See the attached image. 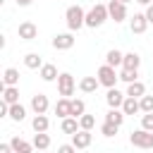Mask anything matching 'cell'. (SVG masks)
Wrapping results in <instances>:
<instances>
[{"label": "cell", "instance_id": "cell-1", "mask_svg": "<svg viewBox=\"0 0 153 153\" xmlns=\"http://www.w3.org/2000/svg\"><path fill=\"white\" fill-rule=\"evenodd\" d=\"M65 19H67V29H69V31H79L81 26H86V12H84V7H79V5L67 7Z\"/></svg>", "mask_w": 153, "mask_h": 153}, {"label": "cell", "instance_id": "cell-2", "mask_svg": "<svg viewBox=\"0 0 153 153\" xmlns=\"http://www.w3.org/2000/svg\"><path fill=\"white\" fill-rule=\"evenodd\" d=\"M108 17H110V14H108V5H93V7L86 12V26L98 29V26H103V22H105Z\"/></svg>", "mask_w": 153, "mask_h": 153}, {"label": "cell", "instance_id": "cell-3", "mask_svg": "<svg viewBox=\"0 0 153 153\" xmlns=\"http://www.w3.org/2000/svg\"><path fill=\"white\" fill-rule=\"evenodd\" d=\"M96 76H98L100 86H105V88H112V86L117 84V79H120V74H117V72H115V67H110V65H103V67H98Z\"/></svg>", "mask_w": 153, "mask_h": 153}, {"label": "cell", "instance_id": "cell-4", "mask_svg": "<svg viewBox=\"0 0 153 153\" xmlns=\"http://www.w3.org/2000/svg\"><path fill=\"white\" fill-rule=\"evenodd\" d=\"M129 141H131L136 148H153V131L136 129V131L129 134Z\"/></svg>", "mask_w": 153, "mask_h": 153}, {"label": "cell", "instance_id": "cell-5", "mask_svg": "<svg viewBox=\"0 0 153 153\" xmlns=\"http://www.w3.org/2000/svg\"><path fill=\"white\" fill-rule=\"evenodd\" d=\"M74 76L69 74V72H62L60 76H57V91H60V96L62 98H69L72 93H74Z\"/></svg>", "mask_w": 153, "mask_h": 153}, {"label": "cell", "instance_id": "cell-6", "mask_svg": "<svg viewBox=\"0 0 153 153\" xmlns=\"http://www.w3.org/2000/svg\"><path fill=\"white\" fill-rule=\"evenodd\" d=\"M108 14H110V19H115V22H124V19H127V5L120 2V0H110V2H108Z\"/></svg>", "mask_w": 153, "mask_h": 153}, {"label": "cell", "instance_id": "cell-7", "mask_svg": "<svg viewBox=\"0 0 153 153\" xmlns=\"http://www.w3.org/2000/svg\"><path fill=\"white\" fill-rule=\"evenodd\" d=\"M72 45H74L72 31H67V33H55V36H53V48H55V50H69Z\"/></svg>", "mask_w": 153, "mask_h": 153}, {"label": "cell", "instance_id": "cell-8", "mask_svg": "<svg viewBox=\"0 0 153 153\" xmlns=\"http://www.w3.org/2000/svg\"><path fill=\"white\" fill-rule=\"evenodd\" d=\"M38 36V26L33 22H22L19 24V38L22 41H33Z\"/></svg>", "mask_w": 153, "mask_h": 153}, {"label": "cell", "instance_id": "cell-9", "mask_svg": "<svg viewBox=\"0 0 153 153\" xmlns=\"http://www.w3.org/2000/svg\"><path fill=\"white\" fill-rule=\"evenodd\" d=\"M124 98H127V93L117 91L115 86H112V88H108V93H105V100H108V105H110V108H122Z\"/></svg>", "mask_w": 153, "mask_h": 153}, {"label": "cell", "instance_id": "cell-10", "mask_svg": "<svg viewBox=\"0 0 153 153\" xmlns=\"http://www.w3.org/2000/svg\"><path fill=\"white\" fill-rule=\"evenodd\" d=\"M48 96H43V93H36L33 98H31V108H33V112L36 115H45L48 112Z\"/></svg>", "mask_w": 153, "mask_h": 153}, {"label": "cell", "instance_id": "cell-11", "mask_svg": "<svg viewBox=\"0 0 153 153\" xmlns=\"http://www.w3.org/2000/svg\"><path fill=\"white\" fill-rule=\"evenodd\" d=\"M72 143L76 148H88L91 146V131L88 129H79L76 134H72Z\"/></svg>", "mask_w": 153, "mask_h": 153}, {"label": "cell", "instance_id": "cell-12", "mask_svg": "<svg viewBox=\"0 0 153 153\" xmlns=\"http://www.w3.org/2000/svg\"><path fill=\"white\" fill-rule=\"evenodd\" d=\"M38 76H41L43 81H55L60 74H57V67H55V65H50V62H43V67L38 69Z\"/></svg>", "mask_w": 153, "mask_h": 153}, {"label": "cell", "instance_id": "cell-13", "mask_svg": "<svg viewBox=\"0 0 153 153\" xmlns=\"http://www.w3.org/2000/svg\"><path fill=\"white\" fill-rule=\"evenodd\" d=\"M55 115L57 117H72V100L69 98H60L57 103H55Z\"/></svg>", "mask_w": 153, "mask_h": 153}, {"label": "cell", "instance_id": "cell-14", "mask_svg": "<svg viewBox=\"0 0 153 153\" xmlns=\"http://www.w3.org/2000/svg\"><path fill=\"white\" fill-rule=\"evenodd\" d=\"M146 29H148L146 14H134V17H131V33H143Z\"/></svg>", "mask_w": 153, "mask_h": 153}, {"label": "cell", "instance_id": "cell-15", "mask_svg": "<svg viewBox=\"0 0 153 153\" xmlns=\"http://www.w3.org/2000/svg\"><path fill=\"white\" fill-rule=\"evenodd\" d=\"M122 112H124V115H136V112H141L139 98H131V96H127V98H124V103H122Z\"/></svg>", "mask_w": 153, "mask_h": 153}, {"label": "cell", "instance_id": "cell-16", "mask_svg": "<svg viewBox=\"0 0 153 153\" xmlns=\"http://www.w3.org/2000/svg\"><path fill=\"white\" fill-rule=\"evenodd\" d=\"M12 148H14V153H31L36 146L33 143H29V141H24V139H19V136H12Z\"/></svg>", "mask_w": 153, "mask_h": 153}, {"label": "cell", "instance_id": "cell-17", "mask_svg": "<svg viewBox=\"0 0 153 153\" xmlns=\"http://www.w3.org/2000/svg\"><path fill=\"white\" fill-rule=\"evenodd\" d=\"M98 86H100L98 76H84V79L79 81V88H81L84 93H93V91H96Z\"/></svg>", "mask_w": 153, "mask_h": 153}, {"label": "cell", "instance_id": "cell-18", "mask_svg": "<svg viewBox=\"0 0 153 153\" xmlns=\"http://www.w3.org/2000/svg\"><path fill=\"white\" fill-rule=\"evenodd\" d=\"M2 100L10 103V105L19 103V88L17 86H2Z\"/></svg>", "mask_w": 153, "mask_h": 153}, {"label": "cell", "instance_id": "cell-19", "mask_svg": "<svg viewBox=\"0 0 153 153\" xmlns=\"http://www.w3.org/2000/svg\"><path fill=\"white\" fill-rule=\"evenodd\" d=\"M60 129L65 131V134H76L81 127H79V117H65L62 120V124H60Z\"/></svg>", "mask_w": 153, "mask_h": 153}, {"label": "cell", "instance_id": "cell-20", "mask_svg": "<svg viewBox=\"0 0 153 153\" xmlns=\"http://www.w3.org/2000/svg\"><path fill=\"white\" fill-rule=\"evenodd\" d=\"M2 84H5V86H17V84H19V72H17L14 67H7V69L2 72Z\"/></svg>", "mask_w": 153, "mask_h": 153}, {"label": "cell", "instance_id": "cell-21", "mask_svg": "<svg viewBox=\"0 0 153 153\" xmlns=\"http://www.w3.org/2000/svg\"><path fill=\"white\" fill-rule=\"evenodd\" d=\"M127 96L141 98V96H146V86H143L141 81H131V84H127Z\"/></svg>", "mask_w": 153, "mask_h": 153}, {"label": "cell", "instance_id": "cell-22", "mask_svg": "<svg viewBox=\"0 0 153 153\" xmlns=\"http://www.w3.org/2000/svg\"><path fill=\"white\" fill-rule=\"evenodd\" d=\"M124 62V55L120 53V50H108V55H105V65H110V67H120Z\"/></svg>", "mask_w": 153, "mask_h": 153}, {"label": "cell", "instance_id": "cell-23", "mask_svg": "<svg viewBox=\"0 0 153 153\" xmlns=\"http://www.w3.org/2000/svg\"><path fill=\"white\" fill-rule=\"evenodd\" d=\"M105 122H112V124H120V127H122V122H124V112H122L120 108H110L108 115H105Z\"/></svg>", "mask_w": 153, "mask_h": 153}, {"label": "cell", "instance_id": "cell-24", "mask_svg": "<svg viewBox=\"0 0 153 153\" xmlns=\"http://www.w3.org/2000/svg\"><path fill=\"white\" fill-rule=\"evenodd\" d=\"M33 146H36L38 151H48V146H50V136H48L45 131H36V136H33Z\"/></svg>", "mask_w": 153, "mask_h": 153}, {"label": "cell", "instance_id": "cell-25", "mask_svg": "<svg viewBox=\"0 0 153 153\" xmlns=\"http://www.w3.org/2000/svg\"><path fill=\"white\" fill-rule=\"evenodd\" d=\"M139 65H141V57L136 53H127L124 55V62H122L124 69H139Z\"/></svg>", "mask_w": 153, "mask_h": 153}, {"label": "cell", "instance_id": "cell-26", "mask_svg": "<svg viewBox=\"0 0 153 153\" xmlns=\"http://www.w3.org/2000/svg\"><path fill=\"white\" fill-rule=\"evenodd\" d=\"M24 65L29 69H41L43 67V60L38 57V53H29V55H24Z\"/></svg>", "mask_w": 153, "mask_h": 153}, {"label": "cell", "instance_id": "cell-27", "mask_svg": "<svg viewBox=\"0 0 153 153\" xmlns=\"http://www.w3.org/2000/svg\"><path fill=\"white\" fill-rule=\"evenodd\" d=\"M7 117H12L14 122H22L24 117H26V110H24V105L22 103H14V105H10V115Z\"/></svg>", "mask_w": 153, "mask_h": 153}, {"label": "cell", "instance_id": "cell-28", "mask_svg": "<svg viewBox=\"0 0 153 153\" xmlns=\"http://www.w3.org/2000/svg\"><path fill=\"white\" fill-rule=\"evenodd\" d=\"M31 127H33V131H48L50 120H48L45 115H36V117H33V122H31Z\"/></svg>", "mask_w": 153, "mask_h": 153}, {"label": "cell", "instance_id": "cell-29", "mask_svg": "<svg viewBox=\"0 0 153 153\" xmlns=\"http://www.w3.org/2000/svg\"><path fill=\"white\" fill-rule=\"evenodd\" d=\"M120 81H124V84L139 81V69H124V67H122V72H120Z\"/></svg>", "mask_w": 153, "mask_h": 153}, {"label": "cell", "instance_id": "cell-30", "mask_svg": "<svg viewBox=\"0 0 153 153\" xmlns=\"http://www.w3.org/2000/svg\"><path fill=\"white\" fill-rule=\"evenodd\" d=\"M81 115H86V105L81 98H74L72 100V117H81Z\"/></svg>", "mask_w": 153, "mask_h": 153}, {"label": "cell", "instance_id": "cell-31", "mask_svg": "<svg viewBox=\"0 0 153 153\" xmlns=\"http://www.w3.org/2000/svg\"><path fill=\"white\" fill-rule=\"evenodd\" d=\"M120 131V124H112V122H103L100 124V134L103 136H115Z\"/></svg>", "mask_w": 153, "mask_h": 153}, {"label": "cell", "instance_id": "cell-32", "mask_svg": "<svg viewBox=\"0 0 153 153\" xmlns=\"http://www.w3.org/2000/svg\"><path fill=\"white\" fill-rule=\"evenodd\" d=\"M79 127L91 131V129L96 127V117H93V115H81V117H79Z\"/></svg>", "mask_w": 153, "mask_h": 153}, {"label": "cell", "instance_id": "cell-33", "mask_svg": "<svg viewBox=\"0 0 153 153\" xmlns=\"http://www.w3.org/2000/svg\"><path fill=\"white\" fill-rule=\"evenodd\" d=\"M139 105H141V112H153V96H141Z\"/></svg>", "mask_w": 153, "mask_h": 153}, {"label": "cell", "instance_id": "cell-34", "mask_svg": "<svg viewBox=\"0 0 153 153\" xmlns=\"http://www.w3.org/2000/svg\"><path fill=\"white\" fill-rule=\"evenodd\" d=\"M141 129L153 131V112H143V117H141Z\"/></svg>", "mask_w": 153, "mask_h": 153}, {"label": "cell", "instance_id": "cell-35", "mask_svg": "<svg viewBox=\"0 0 153 153\" xmlns=\"http://www.w3.org/2000/svg\"><path fill=\"white\" fill-rule=\"evenodd\" d=\"M57 153H76V146L74 143H62V146H57Z\"/></svg>", "mask_w": 153, "mask_h": 153}, {"label": "cell", "instance_id": "cell-36", "mask_svg": "<svg viewBox=\"0 0 153 153\" xmlns=\"http://www.w3.org/2000/svg\"><path fill=\"white\" fill-rule=\"evenodd\" d=\"M146 19H148V24H153V5H148V10H146Z\"/></svg>", "mask_w": 153, "mask_h": 153}, {"label": "cell", "instance_id": "cell-37", "mask_svg": "<svg viewBox=\"0 0 153 153\" xmlns=\"http://www.w3.org/2000/svg\"><path fill=\"white\" fill-rule=\"evenodd\" d=\"M31 2H33V0H17V5H19V7H26V5H31Z\"/></svg>", "mask_w": 153, "mask_h": 153}, {"label": "cell", "instance_id": "cell-38", "mask_svg": "<svg viewBox=\"0 0 153 153\" xmlns=\"http://www.w3.org/2000/svg\"><path fill=\"white\" fill-rule=\"evenodd\" d=\"M139 5H153V0H136Z\"/></svg>", "mask_w": 153, "mask_h": 153}, {"label": "cell", "instance_id": "cell-39", "mask_svg": "<svg viewBox=\"0 0 153 153\" xmlns=\"http://www.w3.org/2000/svg\"><path fill=\"white\" fill-rule=\"evenodd\" d=\"M120 2H124V5H127V2H131V0H120Z\"/></svg>", "mask_w": 153, "mask_h": 153}]
</instances>
